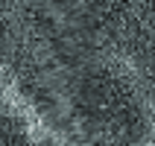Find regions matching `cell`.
Segmentation results:
<instances>
[]
</instances>
